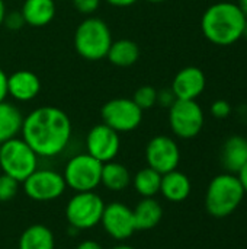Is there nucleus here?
<instances>
[{
    "mask_svg": "<svg viewBox=\"0 0 247 249\" xmlns=\"http://www.w3.org/2000/svg\"><path fill=\"white\" fill-rule=\"evenodd\" d=\"M22 139L38 158H54L68 144L71 137L70 117L57 107H39L23 117Z\"/></svg>",
    "mask_w": 247,
    "mask_h": 249,
    "instance_id": "obj_1",
    "label": "nucleus"
},
{
    "mask_svg": "<svg viewBox=\"0 0 247 249\" xmlns=\"http://www.w3.org/2000/svg\"><path fill=\"white\" fill-rule=\"evenodd\" d=\"M246 20L237 3L220 1L211 4L204 12L201 29L210 42L218 47H229L243 38Z\"/></svg>",
    "mask_w": 247,
    "mask_h": 249,
    "instance_id": "obj_2",
    "label": "nucleus"
},
{
    "mask_svg": "<svg viewBox=\"0 0 247 249\" xmlns=\"http://www.w3.org/2000/svg\"><path fill=\"white\" fill-rule=\"evenodd\" d=\"M246 193L237 175L221 174L211 179L207 194L205 207L207 212L217 219H224L233 214L242 204Z\"/></svg>",
    "mask_w": 247,
    "mask_h": 249,
    "instance_id": "obj_3",
    "label": "nucleus"
},
{
    "mask_svg": "<svg viewBox=\"0 0 247 249\" xmlns=\"http://www.w3.org/2000/svg\"><path fill=\"white\" fill-rule=\"evenodd\" d=\"M111 44V29L100 18L89 16L76 28L74 48L77 54L87 61H99L106 58Z\"/></svg>",
    "mask_w": 247,
    "mask_h": 249,
    "instance_id": "obj_4",
    "label": "nucleus"
},
{
    "mask_svg": "<svg viewBox=\"0 0 247 249\" xmlns=\"http://www.w3.org/2000/svg\"><path fill=\"white\" fill-rule=\"evenodd\" d=\"M38 166V155L23 139H12L0 146V168L3 174L23 182Z\"/></svg>",
    "mask_w": 247,
    "mask_h": 249,
    "instance_id": "obj_5",
    "label": "nucleus"
},
{
    "mask_svg": "<svg viewBox=\"0 0 247 249\" xmlns=\"http://www.w3.org/2000/svg\"><path fill=\"white\" fill-rule=\"evenodd\" d=\"M103 209L105 203L96 193H77L66 206V219L71 229L87 231L100 223Z\"/></svg>",
    "mask_w": 247,
    "mask_h": 249,
    "instance_id": "obj_6",
    "label": "nucleus"
},
{
    "mask_svg": "<svg viewBox=\"0 0 247 249\" xmlns=\"http://www.w3.org/2000/svg\"><path fill=\"white\" fill-rule=\"evenodd\" d=\"M102 166L103 163L89 153L76 155L67 162L64 168L63 178L66 185L76 193L95 191V188L100 185Z\"/></svg>",
    "mask_w": 247,
    "mask_h": 249,
    "instance_id": "obj_7",
    "label": "nucleus"
},
{
    "mask_svg": "<svg viewBox=\"0 0 247 249\" xmlns=\"http://www.w3.org/2000/svg\"><path fill=\"white\" fill-rule=\"evenodd\" d=\"M169 124L173 134L179 139H194L204 128V111L197 101L176 99L169 108Z\"/></svg>",
    "mask_w": 247,
    "mask_h": 249,
    "instance_id": "obj_8",
    "label": "nucleus"
},
{
    "mask_svg": "<svg viewBox=\"0 0 247 249\" xmlns=\"http://www.w3.org/2000/svg\"><path fill=\"white\" fill-rule=\"evenodd\" d=\"M102 123L116 133L134 131L143 121V111L130 98L108 101L100 109Z\"/></svg>",
    "mask_w": 247,
    "mask_h": 249,
    "instance_id": "obj_9",
    "label": "nucleus"
},
{
    "mask_svg": "<svg viewBox=\"0 0 247 249\" xmlns=\"http://www.w3.org/2000/svg\"><path fill=\"white\" fill-rule=\"evenodd\" d=\"M26 196L33 201H52L64 194L67 185L61 174L52 169H35L25 181Z\"/></svg>",
    "mask_w": 247,
    "mask_h": 249,
    "instance_id": "obj_10",
    "label": "nucleus"
},
{
    "mask_svg": "<svg viewBox=\"0 0 247 249\" xmlns=\"http://www.w3.org/2000/svg\"><path fill=\"white\" fill-rule=\"evenodd\" d=\"M146 160L151 169L162 175L172 172L181 162L179 146L169 136H156L146 147Z\"/></svg>",
    "mask_w": 247,
    "mask_h": 249,
    "instance_id": "obj_11",
    "label": "nucleus"
},
{
    "mask_svg": "<svg viewBox=\"0 0 247 249\" xmlns=\"http://www.w3.org/2000/svg\"><path fill=\"white\" fill-rule=\"evenodd\" d=\"M119 133L103 123L92 127L86 136L87 153L102 163L114 160L119 152Z\"/></svg>",
    "mask_w": 247,
    "mask_h": 249,
    "instance_id": "obj_12",
    "label": "nucleus"
},
{
    "mask_svg": "<svg viewBox=\"0 0 247 249\" xmlns=\"http://www.w3.org/2000/svg\"><path fill=\"white\" fill-rule=\"evenodd\" d=\"M100 223L105 232L115 241H125L135 232L132 210L118 201L105 206Z\"/></svg>",
    "mask_w": 247,
    "mask_h": 249,
    "instance_id": "obj_13",
    "label": "nucleus"
},
{
    "mask_svg": "<svg viewBox=\"0 0 247 249\" xmlns=\"http://www.w3.org/2000/svg\"><path fill=\"white\" fill-rule=\"evenodd\" d=\"M207 86L205 73L195 66L183 67L173 77L170 89L173 90L176 99L185 101H197L198 96L202 95Z\"/></svg>",
    "mask_w": 247,
    "mask_h": 249,
    "instance_id": "obj_14",
    "label": "nucleus"
},
{
    "mask_svg": "<svg viewBox=\"0 0 247 249\" xmlns=\"http://www.w3.org/2000/svg\"><path fill=\"white\" fill-rule=\"evenodd\" d=\"M41 80L31 70H16L7 76V95L15 101L29 102L39 95Z\"/></svg>",
    "mask_w": 247,
    "mask_h": 249,
    "instance_id": "obj_15",
    "label": "nucleus"
},
{
    "mask_svg": "<svg viewBox=\"0 0 247 249\" xmlns=\"http://www.w3.org/2000/svg\"><path fill=\"white\" fill-rule=\"evenodd\" d=\"M221 165L229 174L237 175L247 165V139L243 136L229 137L221 147Z\"/></svg>",
    "mask_w": 247,
    "mask_h": 249,
    "instance_id": "obj_16",
    "label": "nucleus"
},
{
    "mask_svg": "<svg viewBox=\"0 0 247 249\" xmlns=\"http://www.w3.org/2000/svg\"><path fill=\"white\" fill-rule=\"evenodd\" d=\"M20 12L26 25L42 28L55 16V0H25Z\"/></svg>",
    "mask_w": 247,
    "mask_h": 249,
    "instance_id": "obj_17",
    "label": "nucleus"
},
{
    "mask_svg": "<svg viewBox=\"0 0 247 249\" xmlns=\"http://www.w3.org/2000/svg\"><path fill=\"white\" fill-rule=\"evenodd\" d=\"M132 217L135 231H151L160 223L163 217V207L153 197L143 198L137 203L135 209H132Z\"/></svg>",
    "mask_w": 247,
    "mask_h": 249,
    "instance_id": "obj_18",
    "label": "nucleus"
},
{
    "mask_svg": "<svg viewBox=\"0 0 247 249\" xmlns=\"http://www.w3.org/2000/svg\"><path fill=\"white\" fill-rule=\"evenodd\" d=\"M160 193L166 200L172 203H181L191 194V181L185 174L175 169L162 175Z\"/></svg>",
    "mask_w": 247,
    "mask_h": 249,
    "instance_id": "obj_19",
    "label": "nucleus"
},
{
    "mask_svg": "<svg viewBox=\"0 0 247 249\" xmlns=\"http://www.w3.org/2000/svg\"><path fill=\"white\" fill-rule=\"evenodd\" d=\"M23 124V115L20 109L6 101L0 102V144L15 139Z\"/></svg>",
    "mask_w": 247,
    "mask_h": 249,
    "instance_id": "obj_20",
    "label": "nucleus"
},
{
    "mask_svg": "<svg viewBox=\"0 0 247 249\" xmlns=\"http://www.w3.org/2000/svg\"><path fill=\"white\" fill-rule=\"evenodd\" d=\"M106 58L116 67H130L138 61L140 47L137 42L127 38L112 41Z\"/></svg>",
    "mask_w": 247,
    "mask_h": 249,
    "instance_id": "obj_21",
    "label": "nucleus"
},
{
    "mask_svg": "<svg viewBox=\"0 0 247 249\" xmlns=\"http://www.w3.org/2000/svg\"><path fill=\"white\" fill-rule=\"evenodd\" d=\"M54 235L44 225H32L26 228L17 244V249H54Z\"/></svg>",
    "mask_w": 247,
    "mask_h": 249,
    "instance_id": "obj_22",
    "label": "nucleus"
},
{
    "mask_svg": "<svg viewBox=\"0 0 247 249\" xmlns=\"http://www.w3.org/2000/svg\"><path fill=\"white\" fill-rule=\"evenodd\" d=\"M100 184H103L109 191H122L131 184V174L128 168L118 162H106L102 166Z\"/></svg>",
    "mask_w": 247,
    "mask_h": 249,
    "instance_id": "obj_23",
    "label": "nucleus"
},
{
    "mask_svg": "<svg viewBox=\"0 0 247 249\" xmlns=\"http://www.w3.org/2000/svg\"><path fill=\"white\" fill-rule=\"evenodd\" d=\"M132 185L141 197H144V198L154 197L156 194L160 193L162 174L151 169L150 166L143 168L135 174V177L132 179Z\"/></svg>",
    "mask_w": 247,
    "mask_h": 249,
    "instance_id": "obj_24",
    "label": "nucleus"
},
{
    "mask_svg": "<svg viewBox=\"0 0 247 249\" xmlns=\"http://www.w3.org/2000/svg\"><path fill=\"white\" fill-rule=\"evenodd\" d=\"M132 101L135 102V105L141 111L150 109L154 105H157L156 104L157 102V89L150 86V85H144V86H141V88H138L135 90Z\"/></svg>",
    "mask_w": 247,
    "mask_h": 249,
    "instance_id": "obj_25",
    "label": "nucleus"
},
{
    "mask_svg": "<svg viewBox=\"0 0 247 249\" xmlns=\"http://www.w3.org/2000/svg\"><path fill=\"white\" fill-rule=\"evenodd\" d=\"M17 187L19 182L16 179H13L12 177L1 174L0 175V201H9L12 200L16 194H17Z\"/></svg>",
    "mask_w": 247,
    "mask_h": 249,
    "instance_id": "obj_26",
    "label": "nucleus"
},
{
    "mask_svg": "<svg viewBox=\"0 0 247 249\" xmlns=\"http://www.w3.org/2000/svg\"><path fill=\"white\" fill-rule=\"evenodd\" d=\"M3 25L10 29V31H19L25 23V19L22 16V12L20 10H15V12H6L4 15V19H3Z\"/></svg>",
    "mask_w": 247,
    "mask_h": 249,
    "instance_id": "obj_27",
    "label": "nucleus"
},
{
    "mask_svg": "<svg viewBox=\"0 0 247 249\" xmlns=\"http://www.w3.org/2000/svg\"><path fill=\"white\" fill-rule=\"evenodd\" d=\"M71 1H73L74 9L79 13L86 15V16L93 15L99 9V4H100V0H71Z\"/></svg>",
    "mask_w": 247,
    "mask_h": 249,
    "instance_id": "obj_28",
    "label": "nucleus"
},
{
    "mask_svg": "<svg viewBox=\"0 0 247 249\" xmlns=\"http://www.w3.org/2000/svg\"><path fill=\"white\" fill-rule=\"evenodd\" d=\"M211 114H213V117H215L218 120H224L231 114V105L224 99L214 101L211 105Z\"/></svg>",
    "mask_w": 247,
    "mask_h": 249,
    "instance_id": "obj_29",
    "label": "nucleus"
},
{
    "mask_svg": "<svg viewBox=\"0 0 247 249\" xmlns=\"http://www.w3.org/2000/svg\"><path fill=\"white\" fill-rule=\"evenodd\" d=\"M175 102H176V96L170 88L157 90V102L156 104H159L163 108H170Z\"/></svg>",
    "mask_w": 247,
    "mask_h": 249,
    "instance_id": "obj_30",
    "label": "nucleus"
},
{
    "mask_svg": "<svg viewBox=\"0 0 247 249\" xmlns=\"http://www.w3.org/2000/svg\"><path fill=\"white\" fill-rule=\"evenodd\" d=\"M7 96V74L0 67V102L6 101Z\"/></svg>",
    "mask_w": 247,
    "mask_h": 249,
    "instance_id": "obj_31",
    "label": "nucleus"
},
{
    "mask_svg": "<svg viewBox=\"0 0 247 249\" xmlns=\"http://www.w3.org/2000/svg\"><path fill=\"white\" fill-rule=\"evenodd\" d=\"M138 0H106V3L115 6V7H128L132 6L134 3H137Z\"/></svg>",
    "mask_w": 247,
    "mask_h": 249,
    "instance_id": "obj_32",
    "label": "nucleus"
},
{
    "mask_svg": "<svg viewBox=\"0 0 247 249\" xmlns=\"http://www.w3.org/2000/svg\"><path fill=\"white\" fill-rule=\"evenodd\" d=\"M76 249H103L100 244L95 242V241H83L77 245Z\"/></svg>",
    "mask_w": 247,
    "mask_h": 249,
    "instance_id": "obj_33",
    "label": "nucleus"
},
{
    "mask_svg": "<svg viewBox=\"0 0 247 249\" xmlns=\"http://www.w3.org/2000/svg\"><path fill=\"white\" fill-rule=\"evenodd\" d=\"M237 177H239V179H240V182H242V185H243V190H245V193L247 194V165L237 174Z\"/></svg>",
    "mask_w": 247,
    "mask_h": 249,
    "instance_id": "obj_34",
    "label": "nucleus"
},
{
    "mask_svg": "<svg viewBox=\"0 0 247 249\" xmlns=\"http://www.w3.org/2000/svg\"><path fill=\"white\" fill-rule=\"evenodd\" d=\"M4 15H6V4H4V1H3V0H0V26L3 25Z\"/></svg>",
    "mask_w": 247,
    "mask_h": 249,
    "instance_id": "obj_35",
    "label": "nucleus"
},
{
    "mask_svg": "<svg viewBox=\"0 0 247 249\" xmlns=\"http://www.w3.org/2000/svg\"><path fill=\"white\" fill-rule=\"evenodd\" d=\"M237 6L240 7V10L243 12V15L247 18V0H239L237 1Z\"/></svg>",
    "mask_w": 247,
    "mask_h": 249,
    "instance_id": "obj_36",
    "label": "nucleus"
},
{
    "mask_svg": "<svg viewBox=\"0 0 247 249\" xmlns=\"http://www.w3.org/2000/svg\"><path fill=\"white\" fill-rule=\"evenodd\" d=\"M111 249H135L134 247H130V245H116V247H114V248Z\"/></svg>",
    "mask_w": 247,
    "mask_h": 249,
    "instance_id": "obj_37",
    "label": "nucleus"
},
{
    "mask_svg": "<svg viewBox=\"0 0 247 249\" xmlns=\"http://www.w3.org/2000/svg\"><path fill=\"white\" fill-rule=\"evenodd\" d=\"M146 1H148V3H154V4H157V3H163V1H166V0H146Z\"/></svg>",
    "mask_w": 247,
    "mask_h": 249,
    "instance_id": "obj_38",
    "label": "nucleus"
},
{
    "mask_svg": "<svg viewBox=\"0 0 247 249\" xmlns=\"http://www.w3.org/2000/svg\"><path fill=\"white\" fill-rule=\"evenodd\" d=\"M243 38H246L247 39V20H246V25H245V31H243Z\"/></svg>",
    "mask_w": 247,
    "mask_h": 249,
    "instance_id": "obj_39",
    "label": "nucleus"
},
{
    "mask_svg": "<svg viewBox=\"0 0 247 249\" xmlns=\"http://www.w3.org/2000/svg\"><path fill=\"white\" fill-rule=\"evenodd\" d=\"M0 146H1V144H0Z\"/></svg>",
    "mask_w": 247,
    "mask_h": 249,
    "instance_id": "obj_40",
    "label": "nucleus"
}]
</instances>
